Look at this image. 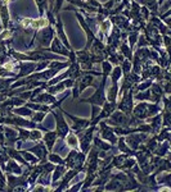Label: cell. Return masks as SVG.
Wrapping results in <instances>:
<instances>
[{"label": "cell", "instance_id": "obj_36", "mask_svg": "<svg viewBox=\"0 0 171 192\" xmlns=\"http://www.w3.org/2000/svg\"><path fill=\"white\" fill-rule=\"evenodd\" d=\"M164 2H165V0H158L157 4H160V5H161V4H164Z\"/></svg>", "mask_w": 171, "mask_h": 192}, {"label": "cell", "instance_id": "obj_32", "mask_svg": "<svg viewBox=\"0 0 171 192\" xmlns=\"http://www.w3.org/2000/svg\"><path fill=\"white\" fill-rule=\"evenodd\" d=\"M31 140H33V141H37V140H41L42 138V135L40 131H32V132H30V137Z\"/></svg>", "mask_w": 171, "mask_h": 192}, {"label": "cell", "instance_id": "obj_14", "mask_svg": "<svg viewBox=\"0 0 171 192\" xmlns=\"http://www.w3.org/2000/svg\"><path fill=\"white\" fill-rule=\"evenodd\" d=\"M30 151H32V152H35L36 155H37V158H40V159H44L45 156H46V149H45V146L42 145V144H36L33 147H31L30 149Z\"/></svg>", "mask_w": 171, "mask_h": 192}, {"label": "cell", "instance_id": "obj_21", "mask_svg": "<svg viewBox=\"0 0 171 192\" xmlns=\"http://www.w3.org/2000/svg\"><path fill=\"white\" fill-rule=\"evenodd\" d=\"M5 170H7V172H14L15 174H21V173H22V169H21L18 165L15 164V161H13V160L9 161V164H8V167L5 168Z\"/></svg>", "mask_w": 171, "mask_h": 192}, {"label": "cell", "instance_id": "obj_20", "mask_svg": "<svg viewBox=\"0 0 171 192\" xmlns=\"http://www.w3.org/2000/svg\"><path fill=\"white\" fill-rule=\"evenodd\" d=\"M102 69H103V77H108L111 71H112V63H109L108 60H103L102 62Z\"/></svg>", "mask_w": 171, "mask_h": 192}, {"label": "cell", "instance_id": "obj_37", "mask_svg": "<svg viewBox=\"0 0 171 192\" xmlns=\"http://www.w3.org/2000/svg\"><path fill=\"white\" fill-rule=\"evenodd\" d=\"M0 178H2V179H4V176H3V173H2V170H0Z\"/></svg>", "mask_w": 171, "mask_h": 192}, {"label": "cell", "instance_id": "obj_6", "mask_svg": "<svg viewBox=\"0 0 171 192\" xmlns=\"http://www.w3.org/2000/svg\"><path fill=\"white\" fill-rule=\"evenodd\" d=\"M125 95L122 96V101L120 102L118 110L124 111L125 114H130V111L133 110V89H129L124 92Z\"/></svg>", "mask_w": 171, "mask_h": 192}, {"label": "cell", "instance_id": "obj_22", "mask_svg": "<svg viewBox=\"0 0 171 192\" xmlns=\"http://www.w3.org/2000/svg\"><path fill=\"white\" fill-rule=\"evenodd\" d=\"M121 64H122V65H121L122 74H125V76H126L127 73H130V69L133 68V63H131V60H129V59H125Z\"/></svg>", "mask_w": 171, "mask_h": 192}, {"label": "cell", "instance_id": "obj_26", "mask_svg": "<svg viewBox=\"0 0 171 192\" xmlns=\"http://www.w3.org/2000/svg\"><path fill=\"white\" fill-rule=\"evenodd\" d=\"M138 36H139L138 31H134V32H131V33L129 35V42H130V49H131V50H133V48H134V45H135V42L138 41Z\"/></svg>", "mask_w": 171, "mask_h": 192}, {"label": "cell", "instance_id": "obj_28", "mask_svg": "<svg viewBox=\"0 0 171 192\" xmlns=\"http://www.w3.org/2000/svg\"><path fill=\"white\" fill-rule=\"evenodd\" d=\"M8 152H9V155H11V156H13V158H15L17 160H18V161L21 163V164H23V165H27V163L24 161V160L21 158V156H20V152H17L15 150H12V149H11V150H8Z\"/></svg>", "mask_w": 171, "mask_h": 192}, {"label": "cell", "instance_id": "obj_5", "mask_svg": "<svg viewBox=\"0 0 171 192\" xmlns=\"http://www.w3.org/2000/svg\"><path fill=\"white\" fill-rule=\"evenodd\" d=\"M53 115L57 119V136L61 137V138H64L67 136V133L70 132V128H68V124L66 123V120L63 119L62 117V110H61V106H59V111H54Z\"/></svg>", "mask_w": 171, "mask_h": 192}, {"label": "cell", "instance_id": "obj_25", "mask_svg": "<svg viewBox=\"0 0 171 192\" xmlns=\"http://www.w3.org/2000/svg\"><path fill=\"white\" fill-rule=\"evenodd\" d=\"M167 150H169V142H164V144H161L158 150L156 151V154L158 156H164L165 154H167Z\"/></svg>", "mask_w": 171, "mask_h": 192}, {"label": "cell", "instance_id": "obj_39", "mask_svg": "<svg viewBox=\"0 0 171 192\" xmlns=\"http://www.w3.org/2000/svg\"><path fill=\"white\" fill-rule=\"evenodd\" d=\"M127 2H129V0H127Z\"/></svg>", "mask_w": 171, "mask_h": 192}, {"label": "cell", "instance_id": "obj_13", "mask_svg": "<svg viewBox=\"0 0 171 192\" xmlns=\"http://www.w3.org/2000/svg\"><path fill=\"white\" fill-rule=\"evenodd\" d=\"M106 92H107L106 99H108L109 101H115L118 95V83H112V86L108 87Z\"/></svg>", "mask_w": 171, "mask_h": 192}, {"label": "cell", "instance_id": "obj_9", "mask_svg": "<svg viewBox=\"0 0 171 192\" xmlns=\"http://www.w3.org/2000/svg\"><path fill=\"white\" fill-rule=\"evenodd\" d=\"M55 27H57V37L62 41V44L71 50V45H70V42H68V39L66 36V33H64V30H63V24H62V21H61V17H57V19H55Z\"/></svg>", "mask_w": 171, "mask_h": 192}, {"label": "cell", "instance_id": "obj_2", "mask_svg": "<svg viewBox=\"0 0 171 192\" xmlns=\"http://www.w3.org/2000/svg\"><path fill=\"white\" fill-rule=\"evenodd\" d=\"M107 78L108 77H103L100 85L97 86V91L94 94L91 98H88V99H82L81 101L82 102H91L93 105H98V106H102L103 104L106 102V90H104V86H106V82H107Z\"/></svg>", "mask_w": 171, "mask_h": 192}, {"label": "cell", "instance_id": "obj_11", "mask_svg": "<svg viewBox=\"0 0 171 192\" xmlns=\"http://www.w3.org/2000/svg\"><path fill=\"white\" fill-rule=\"evenodd\" d=\"M102 136H103L104 138H107V140H109L112 144H116V141H117V138H116V136L113 135V131L111 129V128H108L107 126H106V123L104 122H102Z\"/></svg>", "mask_w": 171, "mask_h": 192}, {"label": "cell", "instance_id": "obj_12", "mask_svg": "<svg viewBox=\"0 0 171 192\" xmlns=\"http://www.w3.org/2000/svg\"><path fill=\"white\" fill-rule=\"evenodd\" d=\"M64 138H66V145L68 147H71V149H77L79 147V138H77V136H76V133L68 132Z\"/></svg>", "mask_w": 171, "mask_h": 192}, {"label": "cell", "instance_id": "obj_7", "mask_svg": "<svg viewBox=\"0 0 171 192\" xmlns=\"http://www.w3.org/2000/svg\"><path fill=\"white\" fill-rule=\"evenodd\" d=\"M48 51H52V53L61 54L62 56H66V58H68V53H70L68 50H66V46L63 45L62 41L59 40L57 36L53 37V41H52V44H50V49H49Z\"/></svg>", "mask_w": 171, "mask_h": 192}, {"label": "cell", "instance_id": "obj_24", "mask_svg": "<svg viewBox=\"0 0 171 192\" xmlns=\"http://www.w3.org/2000/svg\"><path fill=\"white\" fill-rule=\"evenodd\" d=\"M5 136H7V138L9 140V141H15V140H17V132L14 129L9 128V127L5 128Z\"/></svg>", "mask_w": 171, "mask_h": 192}, {"label": "cell", "instance_id": "obj_30", "mask_svg": "<svg viewBox=\"0 0 171 192\" xmlns=\"http://www.w3.org/2000/svg\"><path fill=\"white\" fill-rule=\"evenodd\" d=\"M94 142H95V146H99L102 150H109V149H111V146H109L108 144L102 142V141H100V140H99L98 137H95V138H94Z\"/></svg>", "mask_w": 171, "mask_h": 192}, {"label": "cell", "instance_id": "obj_35", "mask_svg": "<svg viewBox=\"0 0 171 192\" xmlns=\"http://www.w3.org/2000/svg\"><path fill=\"white\" fill-rule=\"evenodd\" d=\"M5 187H4V182H3V179L2 178H0V191H2V190H4Z\"/></svg>", "mask_w": 171, "mask_h": 192}, {"label": "cell", "instance_id": "obj_16", "mask_svg": "<svg viewBox=\"0 0 171 192\" xmlns=\"http://www.w3.org/2000/svg\"><path fill=\"white\" fill-rule=\"evenodd\" d=\"M13 113H14V114H17V115H21V117H31L33 111H32L28 106L23 105L22 108H21V106L14 108V109H13Z\"/></svg>", "mask_w": 171, "mask_h": 192}, {"label": "cell", "instance_id": "obj_38", "mask_svg": "<svg viewBox=\"0 0 171 192\" xmlns=\"http://www.w3.org/2000/svg\"><path fill=\"white\" fill-rule=\"evenodd\" d=\"M2 27H3V24H2V19H0V31H2Z\"/></svg>", "mask_w": 171, "mask_h": 192}, {"label": "cell", "instance_id": "obj_4", "mask_svg": "<svg viewBox=\"0 0 171 192\" xmlns=\"http://www.w3.org/2000/svg\"><path fill=\"white\" fill-rule=\"evenodd\" d=\"M85 161V154L82 152H77L76 149H73L67 156V160H66V165L68 168H72V169H77L80 170L82 164Z\"/></svg>", "mask_w": 171, "mask_h": 192}, {"label": "cell", "instance_id": "obj_10", "mask_svg": "<svg viewBox=\"0 0 171 192\" xmlns=\"http://www.w3.org/2000/svg\"><path fill=\"white\" fill-rule=\"evenodd\" d=\"M0 19H2L3 27L7 30L9 26V12H8V5L0 4Z\"/></svg>", "mask_w": 171, "mask_h": 192}, {"label": "cell", "instance_id": "obj_34", "mask_svg": "<svg viewBox=\"0 0 171 192\" xmlns=\"http://www.w3.org/2000/svg\"><path fill=\"white\" fill-rule=\"evenodd\" d=\"M99 114V106L98 105H93V114H91V119L97 118V115Z\"/></svg>", "mask_w": 171, "mask_h": 192}, {"label": "cell", "instance_id": "obj_29", "mask_svg": "<svg viewBox=\"0 0 171 192\" xmlns=\"http://www.w3.org/2000/svg\"><path fill=\"white\" fill-rule=\"evenodd\" d=\"M35 2H36L37 6H39V13L42 17V15H44V9L46 6V0H35Z\"/></svg>", "mask_w": 171, "mask_h": 192}, {"label": "cell", "instance_id": "obj_31", "mask_svg": "<svg viewBox=\"0 0 171 192\" xmlns=\"http://www.w3.org/2000/svg\"><path fill=\"white\" fill-rule=\"evenodd\" d=\"M31 118H32L33 122H42V119L45 118V113L41 111V113H36V114H33V113H32Z\"/></svg>", "mask_w": 171, "mask_h": 192}, {"label": "cell", "instance_id": "obj_19", "mask_svg": "<svg viewBox=\"0 0 171 192\" xmlns=\"http://www.w3.org/2000/svg\"><path fill=\"white\" fill-rule=\"evenodd\" d=\"M140 3L147 6L148 9H151L152 12H157L158 10V4H157V0H140Z\"/></svg>", "mask_w": 171, "mask_h": 192}, {"label": "cell", "instance_id": "obj_15", "mask_svg": "<svg viewBox=\"0 0 171 192\" xmlns=\"http://www.w3.org/2000/svg\"><path fill=\"white\" fill-rule=\"evenodd\" d=\"M111 81L112 83H118L120 78H121L124 74H122V71H121V67L120 65H116L115 68H112V71H111Z\"/></svg>", "mask_w": 171, "mask_h": 192}, {"label": "cell", "instance_id": "obj_3", "mask_svg": "<svg viewBox=\"0 0 171 192\" xmlns=\"http://www.w3.org/2000/svg\"><path fill=\"white\" fill-rule=\"evenodd\" d=\"M36 37H37L39 45L41 46V49L48 48L50 44H52L53 37H54V31L52 28V26L49 24L44 28H40V31L36 33Z\"/></svg>", "mask_w": 171, "mask_h": 192}, {"label": "cell", "instance_id": "obj_17", "mask_svg": "<svg viewBox=\"0 0 171 192\" xmlns=\"http://www.w3.org/2000/svg\"><path fill=\"white\" fill-rule=\"evenodd\" d=\"M44 138V141L48 146V149L49 150H52L53 149V146H54V142H55V138H57V133L55 132H48L45 133V136L42 137Z\"/></svg>", "mask_w": 171, "mask_h": 192}, {"label": "cell", "instance_id": "obj_1", "mask_svg": "<svg viewBox=\"0 0 171 192\" xmlns=\"http://www.w3.org/2000/svg\"><path fill=\"white\" fill-rule=\"evenodd\" d=\"M162 109V106H160V104H149V102H140L134 108V114L136 118H148L152 115H156L157 113Z\"/></svg>", "mask_w": 171, "mask_h": 192}, {"label": "cell", "instance_id": "obj_23", "mask_svg": "<svg viewBox=\"0 0 171 192\" xmlns=\"http://www.w3.org/2000/svg\"><path fill=\"white\" fill-rule=\"evenodd\" d=\"M63 174H64V167L63 165H59V167L55 168L54 170V176H53V182L55 183L58 179H61L63 177Z\"/></svg>", "mask_w": 171, "mask_h": 192}, {"label": "cell", "instance_id": "obj_27", "mask_svg": "<svg viewBox=\"0 0 171 192\" xmlns=\"http://www.w3.org/2000/svg\"><path fill=\"white\" fill-rule=\"evenodd\" d=\"M49 160L52 161V163H57V164H59V165H63V164H64L63 159L61 158V156L55 155V154H50V155H49Z\"/></svg>", "mask_w": 171, "mask_h": 192}, {"label": "cell", "instance_id": "obj_8", "mask_svg": "<svg viewBox=\"0 0 171 192\" xmlns=\"http://www.w3.org/2000/svg\"><path fill=\"white\" fill-rule=\"evenodd\" d=\"M36 63L37 62H20V74L17 76V78L27 77L32 72H35Z\"/></svg>", "mask_w": 171, "mask_h": 192}, {"label": "cell", "instance_id": "obj_18", "mask_svg": "<svg viewBox=\"0 0 171 192\" xmlns=\"http://www.w3.org/2000/svg\"><path fill=\"white\" fill-rule=\"evenodd\" d=\"M120 50H121V54L124 56H126V59H129V60L133 59V50L130 49L129 45H127V41H124L121 44V48H120Z\"/></svg>", "mask_w": 171, "mask_h": 192}, {"label": "cell", "instance_id": "obj_33", "mask_svg": "<svg viewBox=\"0 0 171 192\" xmlns=\"http://www.w3.org/2000/svg\"><path fill=\"white\" fill-rule=\"evenodd\" d=\"M20 154H21V155H22L23 158L26 159L27 161H30V163H35V161L37 160V159L35 158V156H32V155H31V154H28L27 151H22V152H20Z\"/></svg>", "mask_w": 171, "mask_h": 192}]
</instances>
